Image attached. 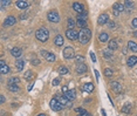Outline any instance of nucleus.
Returning <instances> with one entry per match:
<instances>
[{"label": "nucleus", "mask_w": 137, "mask_h": 116, "mask_svg": "<svg viewBox=\"0 0 137 116\" xmlns=\"http://www.w3.org/2000/svg\"><path fill=\"white\" fill-rule=\"evenodd\" d=\"M91 38V32L89 28H83V29L80 30L79 33V40L81 43H83V45H86V43L89 42V40H90Z\"/></svg>", "instance_id": "1"}, {"label": "nucleus", "mask_w": 137, "mask_h": 116, "mask_svg": "<svg viewBox=\"0 0 137 116\" xmlns=\"http://www.w3.org/2000/svg\"><path fill=\"white\" fill-rule=\"evenodd\" d=\"M35 36H36V39H38L39 41H41V42H46L49 38V32L46 29V28H40V29L36 30Z\"/></svg>", "instance_id": "2"}, {"label": "nucleus", "mask_w": 137, "mask_h": 116, "mask_svg": "<svg viewBox=\"0 0 137 116\" xmlns=\"http://www.w3.org/2000/svg\"><path fill=\"white\" fill-rule=\"evenodd\" d=\"M49 104H51V108L53 109L54 111H60L61 109L63 108V106H62V104L59 102L58 98H55V97L52 98V100H51V103H49Z\"/></svg>", "instance_id": "3"}, {"label": "nucleus", "mask_w": 137, "mask_h": 116, "mask_svg": "<svg viewBox=\"0 0 137 116\" xmlns=\"http://www.w3.org/2000/svg\"><path fill=\"white\" fill-rule=\"evenodd\" d=\"M47 18H48V20L51 21V22H59V21H60V17H59V13L56 12V11H51V12H48Z\"/></svg>", "instance_id": "4"}, {"label": "nucleus", "mask_w": 137, "mask_h": 116, "mask_svg": "<svg viewBox=\"0 0 137 116\" xmlns=\"http://www.w3.org/2000/svg\"><path fill=\"white\" fill-rule=\"evenodd\" d=\"M75 56V52H74L73 47H66L63 49V58L65 59H73Z\"/></svg>", "instance_id": "5"}, {"label": "nucleus", "mask_w": 137, "mask_h": 116, "mask_svg": "<svg viewBox=\"0 0 137 116\" xmlns=\"http://www.w3.org/2000/svg\"><path fill=\"white\" fill-rule=\"evenodd\" d=\"M66 36L71 41H75L76 39H79V33L76 32L75 29H67L66 32Z\"/></svg>", "instance_id": "6"}, {"label": "nucleus", "mask_w": 137, "mask_h": 116, "mask_svg": "<svg viewBox=\"0 0 137 116\" xmlns=\"http://www.w3.org/2000/svg\"><path fill=\"white\" fill-rule=\"evenodd\" d=\"M124 11V5H122V4L119 3H116L114 4V15H119L122 12Z\"/></svg>", "instance_id": "7"}, {"label": "nucleus", "mask_w": 137, "mask_h": 116, "mask_svg": "<svg viewBox=\"0 0 137 116\" xmlns=\"http://www.w3.org/2000/svg\"><path fill=\"white\" fill-rule=\"evenodd\" d=\"M108 20H109V15L107 14V13H103V14H101L99 17V19H97V24H100V25H104V24L108 22Z\"/></svg>", "instance_id": "8"}, {"label": "nucleus", "mask_w": 137, "mask_h": 116, "mask_svg": "<svg viewBox=\"0 0 137 116\" xmlns=\"http://www.w3.org/2000/svg\"><path fill=\"white\" fill-rule=\"evenodd\" d=\"M56 98H58V100H59V102H60V103L61 104H62V106H63V107H71V102L70 101H69V100H68V98H67L66 97V96H61V97H56Z\"/></svg>", "instance_id": "9"}, {"label": "nucleus", "mask_w": 137, "mask_h": 116, "mask_svg": "<svg viewBox=\"0 0 137 116\" xmlns=\"http://www.w3.org/2000/svg\"><path fill=\"white\" fill-rule=\"evenodd\" d=\"M11 54H12L14 58H20L21 54H22V51H21V48H18V47H14L11 49Z\"/></svg>", "instance_id": "10"}, {"label": "nucleus", "mask_w": 137, "mask_h": 116, "mask_svg": "<svg viewBox=\"0 0 137 116\" xmlns=\"http://www.w3.org/2000/svg\"><path fill=\"white\" fill-rule=\"evenodd\" d=\"M110 86H111L112 90H114L115 93H119V91L122 90V86H121V83H118L117 81H112L111 83H110Z\"/></svg>", "instance_id": "11"}, {"label": "nucleus", "mask_w": 137, "mask_h": 116, "mask_svg": "<svg viewBox=\"0 0 137 116\" xmlns=\"http://www.w3.org/2000/svg\"><path fill=\"white\" fill-rule=\"evenodd\" d=\"M94 89H95V87H94V84H93V83H84L82 90L87 91V93H93V91H94Z\"/></svg>", "instance_id": "12"}, {"label": "nucleus", "mask_w": 137, "mask_h": 116, "mask_svg": "<svg viewBox=\"0 0 137 116\" xmlns=\"http://www.w3.org/2000/svg\"><path fill=\"white\" fill-rule=\"evenodd\" d=\"M15 5H17L18 8L23 10V8H27L28 6H29V4H28L27 1H23V0H18V1H15Z\"/></svg>", "instance_id": "13"}, {"label": "nucleus", "mask_w": 137, "mask_h": 116, "mask_svg": "<svg viewBox=\"0 0 137 116\" xmlns=\"http://www.w3.org/2000/svg\"><path fill=\"white\" fill-rule=\"evenodd\" d=\"M15 22H17V19H15L14 17H12V15H10V17L6 18V20L4 24H5V26H13Z\"/></svg>", "instance_id": "14"}, {"label": "nucleus", "mask_w": 137, "mask_h": 116, "mask_svg": "<svg viewBox=\"0 0 137 116\" xmlns=\"http://www.w3.org/2000/svg\"><path fill=\"white\" fill-rule=\"evenodd\" d=\"M76 72L79 74H83L87 72V66L84 63H79V65L76 66Z\"/></svg>", "instance_id": "15"}, {"label": "nucleus", "mask_w": 137, "mask_h": 116, "mask_svg": "<svg viewBox=\"0 0 137 116\" xmlns=\"http://www.w3.org/2000/svg\"><path fill=\"white\" fill-rule=\"evenodd\" d=\"M73 8L74 11H76L77 13H83V5H81L80 3H73Z\"/></svg>", "instance_id": "16"}, {"label": "nucleus", "mask_w": 137, "mask_h": 116, "mask_svg": "<svg viewBox=\"0 0 137 116\" xmlns=\"http://www.w3.org/2000/svg\"><path fill=\"white\" fill-rule=\"evenodd\" d=\"M54 43H55L56 46H62L63 45V38H62V35L58 34V35L54 38Z\"/></svg>", "instance_id": "17"}, {"label": "nucleus", "mask_w": 137, "mask_h": 116, "mask_svg": "<svg viewBox=\"0 0 137 116\" xmlns=\"http://www.w3.org/2000/svg\"><path fill=\"white\" fill-rule=\"evenodd\" d=\"M132 8H134V3H132V1H129V0L124 1V10L127 11V12L132 11Z\"/></svg>", "instance_id": "18"}, {"label": "nucleus", "mask_w": 137, "mask_h": 116, "mask_svg": "<svg viewBox=\"0 0 137 116\" xmlns=\"http://www.w3.org/2000/svg\"><path fill=\"white\" fill-rule=\"evenodd\" d=\"M63 95L66 96L67 98H68L69 101H73L74 98H75V95H76V94H75V90H68L66 94H63Z\"/></svg>", "instance_id": "19"}, {"label": "nucleus", "mask_w": 137, "mask_h": 116, "mask_svg": "<svg viewBox=\"0 0 137 116\" xmlns=\"http://www.w3.org/2000/svg\"><path fill=\"white\" fill-rule=\"evenodd\" d=\"M108 39H109V36H108V34H107L106 32H102L99 34V40L100 42H106V41H108Z\"/></svg>", "instance_id": "20"}, {"label": "nucleus", "mask_w": 137, "mask_h": 116, "mask_svg": "<svg viewBox=\"0 0 137 116\" xmlns=\"http://www.w3.org/2000/svg\"><path fill=\"white\" fill-rule=\"evenodd\" d=\"M45 59H46V61H48V62H54V61H55V55H54L53 53H51V52H47Z\"/></svg>", "instance_id": "21"}, {"label": "nucleus", "mask_w": 137, "mask_h": 116, "mask_svg": "<svg viewBox=\"0 0 137 116\" xmlns=\"http://www.w3.org/2000/svg\"><path fill=\"white\" fill-rule=\"evenodd\" d=\"M128 66H129V67H132V66H135L137 63V56H130L129 59H128Z\"/></svg>", "instance_id": "22"}, {"label": "nucleus", "mask_w": 137, "mask_h": 116, "mask_svg": "<svg viewBox=\"0 0 137 116\" xmlns=\"http://www.w3.org/2000/svg\"><path fill=\"white\" fill-rule=\"evenodd\" d=\"M117 42L116 40H111L110 42H108V48H109L110 51H115V49H117Z\"/></svg>", "instance_id": "23"}, {"label": "nucleus", "mask_w": 137, "mask_h": 116, "mask_svg": "<svg viewBox=\"0 0 137 116\" xmlns=\"http://www.w3.org/2000/svg\"><path fill=\"white\" fill-rule=\"evenodd\" d=\"M19 81H20V79H19V78H15V76H13V78L8 79L7 86H11V84H18Z\"/></svg>", "instance_id": "24"}, {"label": "nucleus", "mask_w": 137, "mask_h": 116, "mask_svg": "<svg viewBox=\"0 0 137 116\" xmlns=\"http://www.w3.org/2000/svg\"><path fill=\"white\" fill-rule=\"evenodd\" d=\"M128 47H129L132 52L137 53V43L136 42H134V41H129V42H128Z\"/></svg>", "instance_id": "25"}, {"label": "nucleus", "mask_w": 137, "mask_h": 116, "mask_svg": "<svg viewBox=\"0 0 137 116\" xmlns=\"http://www.w3.org/2000/svg\"><path fill=\"white\" fill-rule=\"evenodd\" d=\"M23 65H25V62H23L22 59H19V60L17 61V69H18V72L22 71V69H23Z\"/></svg>", "instance_id": "26"}, {"label": "nucleus", "mask_w": 137, "mask_h": 116, "mask_svg": "<svg viewBox=\"0 0 137 116\" xmlns=\"http://www.w3.org/2000/svg\"><path fill=\"white\" fill-rule=\"evenodd\" d=\"M76 25L79 26L81 29H83V28H87V21H83V20H77L76 21Z\"/></svg>", "instance_id": "27"}, {"label": "nucleus", "mask_w": 137, "mask_h": 116, "mask_svg": "<svg viewBox=\"0 0 137 116\" xmlns=\"http://www.w3.org/2000/svg\"><path fill=\"white\" fill-rule=\"evenodd\" d=\"M130 110H131V104H130V103L124 104V106H123V108H122V111H123V113H125V114L130 113Z\"/></svg>", "instance_id": "28"}, {"label": "nucleus", "mask_w": 137, "mask_h": 116, "mask_svg": "<svg viewBox=\"0 0 137 116\" xmlns=\"http://www.w3.org/2000/svg\"><path fill=\"white\" fill-rule=\"evenodd\" d=\"M59 73H60L61 75H65V74L68 73V68L65 67V66H60V67H59Z\"/></svg>", "instance_id": "29"}, {"label": "nucleus", "mask_w": 137, "mask_h": 116, "mask_svg": "<svg viewBox=\"0 0 137 116\" xmlns=\"http://www.w3.org/2000/svg\"><path fill=\"white\" fill-rule=\"evenodd\" d=\"M87 18H88V14L86 12L81 13V14L77 15V20H83V21H87Z\"/></svg>", "instance_id": "30"}, {"label": "nucleus", "mask_w": 137, "mask_h": 116, "mask_svg": "<svg viewBox=\"0 0 137 116\" xmlns=\"http://www.w3.org/2000/svg\"><path fill=\"white\" fill-rule=\"evenodd\" d=\"M10 67H8L7 65L6 66H3V67H0V72H1V74H7V73H10Z\"/></svg>", "instance_id": "31"}, {"label": "nucleus", "mask_w": 137, "mask_h": 116, "mask_svg": "<svg viewBox=\"0 0 137 116\" xmlns=\"http://www.w3.org/2000/svg\"><path fill=\"white\" fill-rule=\"evenodd\" d=\"M23 78H25L26 80H32V78H33V74H32V72H30V71H27L25 74H23Z\"/></svg>", "instance_id": "32"}, {"label": "nucleus", "mask_w": 137, "mask_h": 116, "mask_svg": "<svg viewBox=\"0 0 137 116\" xmlns=\"http://www.w3.org/2000/svg\"><path fill=\"white\" fill-rule=\"evenodd\" d=\"M75 25H76V24L74 22L73 19H68V29H74Z\"/></svg>", "instance_id": "33"}, {"label": "nucleus", "mask_w": 137, "mask_h": 116, "mask_svg": "<svg viewBox=\"0 0 137 116\" xmlns=\"http://www.w3.org/2000/svg\"><path fill=\"white\" fill-rule=\"evenodd\" d=\"M8 89H10L11 91H18L19 87H18V84H11V86H8Z\"/></svg>", "instance_id": "34"}, {"label": "nucleus", "mask_w": 137, "mask_h": 116, "mask_svg": "<svg viewBox=\"0 0 137 116\" xmlns=\"http://www.w3.org/2000/svg\"><path fill=\"white\" fill-rule=\"evenodd\" d=\"M104 75L108 76V78H109V76H111L112 75V71L110 68H106V69H104Z\"/></svg>", "instance_id": "35"}, {"label": "nucleus", "mask_w": 137, "mask_h": 116, "mask_svg": "<svg viewBox=\"0 0 137 116\" xmlns=\"http://www.w3.org/2000/svg\"><path fill=\"white\" fill-rule=\"evenodd\" d=\"M75 60L77 61L79 63H83V61H84V58L82 55H76L75 56Z\"/></svg>", "instance_id": "36"}, {"label": "nucleus", "mask_w": 137, "mask_h": 116, "mask_svg": "<svg viewBox=\"0 0 137 116\" xmlns=\"http://www.w3.org/2000/svg\"><path fill=\"white\" fill-rule=\"evenodd\" d=\"M75 111L76 113H79L80 115H84V114H87V111L84 110L83 108H75Z\"/></svg>", "instance_id": "37"}, {"label": "nucleus", "mask_w": 137, "mask_h": 116, "mask_svg": "<svg viewBox=\"0 0 137 116\" xmlns=\"http://www.w3.org/2000/svg\"><path fill=\"white\" fill-rule=\"evenodd\" d=\"M109 51H110V49H106V51H103V52H102V53H103V55L106 56V58H110V56L112 55V54H111V52H109Z\"/></svg>", "instance_id": "38"}, {"label": "nucleus", "mask_w": 137, "mask_h": 116, "mask_svg": "<svg viewBox=\"0 0 137 116\" xmlns=\"http://www.w3.org/2000/svg\"><path fill=\"white\" fill-rule=\"evenodd\" d=\"M10 4H11L10 0H1V1H0V5H1V7H5V6L10 5Z\"/></svg>", "instance_id": "39"}, {"label": "nucleus", "mask_w": 137, "mask_h": 116, "mask_svg": "<svg viewBox=\"0 0 137 116\" xmlns=\"http://www.w3.org/2000/svg\"><path fill=\"white\" fill-rule=\"evenodd\" d=\"M90 58L93 60V62H96V55H95L94 52H90Z\"/></svg>", "instance_id": "40"}, {"label": "nucleus", "mask_w": 137, "mask_h": 116, "mask_svg": "<svg viewBox=\"0 0 137 116\" xmlns=\"http://www.w3.org/2000/svg\"><path fill=\"white\" fill-rule=\"evenodd\" d=\"M59 83H60V79H54L53 82H52V84H53V86H58Z\"/></svg>", "instance_id": "41"}, {"label": "nucleus", "mask_w": 137, "mask_h": 116, "mask_svg": "<svg viewBox=\"0 0 137 116\" xmlns=\"http://www.w3.org/2000/svg\"><path fill=\"white\" fill-rule=\"evenodd\" d=\"M108 27H109V28H115V22H114V21H109V22H108Z\"/></svg>", "instance_id": "42"}, {"label": "nucleus", "mask_w": 137, "mask_h": 116, "mask_svg": "<svg viewBox=\"0 0 137 116\" xmlns=\"http://www.w3.org/2000/svg\"><path fill=\"white\" fill-rule=\"evenodd\" d=\"M131 25H132V27H135V28H137V18H135L134 20H132V22H131Z\"/></svg>", "instance_id": "43"}, {"label": "nucleus", "mask_w": 137, "mask_h": 116, "mask_svg": "<svg viewBox=\"0 0 137 116\" xmlns=\"http://www.w3.org/2000/svg\"><path fill=\"white\" fill-rule=\"evenodd\" d=\"M68 90H69V89H68V87H67V86H63V87H62V93H63V94H66Z\"/></svg>", "instance_id": "44"}, {"label": "nucleus", "mask_w": 137, "mask_h": 116, "mask_svg": "<svg viewBox=\"0 0 137 116\" xmlns=\"http://www.w3.org/2000/svg\"><path fill=\"white\" fill-rule=\"evenodd\" d=\"M32 63H33V65H39V63H40V61H39L38 59H36V60H35V59H33V61H32Z\"/></svg>", "instance_id": "45"}, {"label": "nucleus", "mask_w": 137, "mask_h": 116, "mask_svg": "<svg viewBox=\"0 0 137 116\" xmlns=\"http://www.w3.org/2000/svg\"><path fill=\"white\" fill-rule=\"evenodd\" d=\"M3 66H6L5 60H0V67H3Z\"/></svg>", "instance_id": "46"}, {"label": "nucleus", "mask_w": 137, "mask_h": 116, "mask_svg": "<svg viewBox=\"0 0 137 116\" xmlns=\"http://www.w3.org/2000/svg\"><path fill=\"white\" fill-rule=\"evenodd\" d=\"M95 76H96V80L99 81V78H100V74H99V72L97 71H95Z\"/></svg>", "instance_id": "47"}, {"label": "nucleus", "mask_w": 137, "mask_h": 116, "mask_svg": "<svg viewBox=\"0 0 137 116\" xmlns=\"http://www.w3.org/2000/svg\"><path fill=\"white\" fill-rule=\"evenodd\" d=\"M4 102H5V96L1 95V103H4Z\"/></svg>", "instance_id": "48"}, {"label": "nucleus", "mask_w": 137, "mask_h": 116, "mask_svg": "<svg viewBox=\"0 0 137 116\" xmlns=\"http://www.w3.org/2000/svg\"><path fill=\"white\" fill-rule=\"evenodd\" d=\"M33 86H34V84H30V86H29V88H28V90H32V88H33Z\"/></svg>", "instance_id": "49"}, {"label": "nucleus", "mask_w": 137, "mask_h": 116, "mask_svg": "<svg viewBox=\"0 0 137 116\" xmlns=\"http://www.w3.org/2000/svg\"><path fill=\"white\" fill-rule=\"evenodd\" d=\"M77 116H88V113H87V114H84V115H77Z\"/></svg>", "instance_id": "50"}, {"label": "nucleus", "mask_w": 137, "mask_h": 116, "mask_svg": "<svg viewBox=\"0 0 137 116\" xmlns=\"http://www.w3.org/2000/svg\"><path fill=\"white\" fill-rule=\"evenodd\" d=\"M38 116H46V115H45V114H39Z\"/></svg>", "instance_id": "51"}]
</instances>
